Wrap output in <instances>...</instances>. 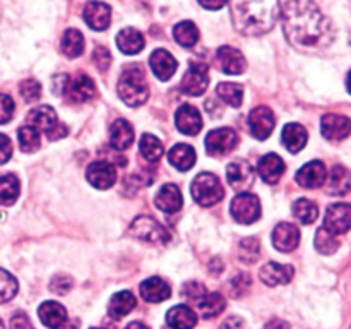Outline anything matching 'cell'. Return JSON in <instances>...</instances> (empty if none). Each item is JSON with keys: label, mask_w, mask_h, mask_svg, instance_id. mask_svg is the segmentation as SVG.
<instances>
[{"label": "cell", "mask_w": 351, "mask_h": 329, "mask_svg": "<svg viewBox=\"0 0 351 329\" xmlns=\"http://www.w3.org/2000/svg\"><path fill=\"white\" fill-rule=\"evenodd\" d=\"M280 16L288 40L300 47H322L331 43L335 29L314 2L280 3Z\"/></svg>", "instance_id": "cell-1"}, {"label": "cell", "mask_w": 351, "mask_h": 329, "mask_svg": "<svg viewBox=\"0 0 351 329\" xmlns=\"http://www.w3.org/2000/svg\"><path fill=\"white\" fill-rule=\"evenodd\" d=\"M232 21L237 31L245 36L269 33L280 16L278 2H232Z\"/></svg>", "instance_id": "cell-2"}, {"label": "cell", "mask_w": 351, "mask_h": 329, "mask_svg": "<svg viewBox=\"0 0 351 329\" xmlns=\"http://www.w3.org/2000/svg\"><path fill=\"white\" fill-rule=\"evenodd\" d=\"M117 91L129 106H141L146 101L149 89H147L146 72L141 69V65H127L123 69Z\"/></svg>", "instance_id": "cell-3"}, {"label": "cell", "mask_w": 351, "mask_h": 329, "mask_svg": "<svg viewBox=\"0 0 351 329\" xmlns=\"http://www.w3.org/2000/svg\"><path fill=\"white\" fill-rule=\"evenodd\" d=\"M27 125L38 132H45L50 141L62 139L67 136V127L62 125L57 119V113L51 106H38L27 115Z\"/></svg>", "instance_id": "cell-4"}, {"label": "cell", "mask_w": 351, "mask_h": 329, "mask_svg": "<svg viewBox=\"0 0 351 329\" xmlns=\"http://www.w3.org/2000/svg\"><path fill=\"white\" fill-rule=\"evenodd\" d=\"M192 197L195 199V202L201 206H215L216 202H219L225 195V191H223V185L219 182V178L213 173H199L197 177L194 178L191 185Z\"/></svg>", "instance_id": "cell-5"}, {"label": "cell", "mask_w": 351, "mask_h": 329, "mask_svg": "<svg viewBox=\"0 0 351 329\" xmlns=\"http://www.w3.org/2000/svg\"><path fill=\"white\" fill-rule=\"evenodd\" d=\"M230 212H232L233 219L243 225H250V223L257 221L261 218V201L257 195L243 192L239 194L232 201L230 206Z\"/></svg>", "instance_id": "cell-6"}, {"label": "cell", "mask_w": 351, "mask_h": 329, "mask_svg": "<svg viewBox=\"0 0 351 329\" xmlns=\"http://www.w3.org/2000/svg\"><path fill=\"white\" fill-rule=\"evenodd\" d=\"M130 233L136 239L147 243H167L170 239L167 230L149 216H139V218L134 219L132 225H130Z\"/></svg>", "instance_id": "cell-7"}, {"label": "cell", "mask_w": 351, "mask_h": 329, "mask_svg": "<svg viewBox=\"0 0 351 329\" xmlns=\"http://www.w3.org/2000/svg\"><path fill=\"white\" fill-rule=\"evenodd\" d=\"M322 228L335 236L348 232L351 228V204L338 202V204L329 206L328 211H326Z\"/></svg>", "instance_id": "cell-8"}, {"label": "cell", "mask_w": 351, "mask_h": 329, "mask_svg": "<svg viewBox=\"0 0 351 329\" xmlns=\"http://www.w3.org/2000/svg\"><path fill=\"white\" fill-rule=\"evenodd\" d=\"M239 144V136L233 129L221 127V129L211 130L206 137V149L211 156H225L233 151Z\"/></svg>", "instance_id": "cell-9"}, {"label": "cell", "mask_w": 351, "mask_h": 329, "mask_svg": "<svg viewBox=\"0 0 351 329\" xmlns=\"http://www.w3.org/2000/svg\"><path fill=\"white\" fill-rule=\"evenodd\" d=\"M209 86L208 65L202 62H192L182 79V91L189 96H201Z\"/></svg>", "instance_id": "cell-10"}, {"label": "cell", "mask_w": 351, "mask_h": 329, "mask_svg": "<svg viewBox=\"0 0 351 329\" xmlns=\"http://www.w3.org/2000/svg\"><path fill=\"white\" fill-rule=\"evenodd\" d=\"M321 132L331 143L345 141L351 134V119L338 113H328L321 120Z\"/></svg>", "instance_id": "cell-11"}, {"label": "cell", "mask_w": 351, "mask_h": 329, "mask_svg": "<svg viewBox=\"0 0 351 329\" xmlns=\"http://www.w3.org/2000/svg\"><path fill=\"white\" fill-rule=\"evenodd\" d=\"M95 82L89 75L79 74L75 77H69L67 84H65L62 96H67L69 101L72 103H84L95 96Z\"/></svg>", "instance_id": "cell-12"}, {"label": "cell", "mask_w": 351, "mask_h": 329, "mask_svg": "<svg viewBox=\"0 0 351 329\" xmlns=\"http://www.w3.org/2000/svg\"><path fill=\"white\" fill-rule=\"evenodd\" d=\"M274 115L267 106H256L249 115L250 132L256 139L264 141L271 136L274 130Z\"/></svg>", "instance_id": "cell-13"}, {"label": "cell", "mask_w": 351, "mask_h": 329, "mask_svg": "<svg viewBox=\"0 0 351 329\" xmlns=\"http://www.w3.org/2000/svg\"><path fill=\"white\" fill-rule=\"evenodd\" d=\"M254 178H256V171H254V168L249 163L233 161L226 168V180H228L230 187L237 192H242L243 194L254 184Z\"/></svg>", "instance_id": "cell-14"}, {"label": "cell", "mask_w": 351, "mask_h": 329, "mask_svg": "<svg viewBox=\"0 0 351 329\" xmlns=\"http://www.w3.org/2000/svg\"><path fill=\"white\" fill-rule=\"evenodd\" d=\"M88 182L96 188H110L117 182V170L112 163L108 161H95L88 167L86 171Z\"/></svg>", "instance_id": "cell-15"}, {"label": "cell", "mask_w": 351, "mask_h": 329, "mask_svg": "<svg viewBox=\"0 0 351 329\" xmlns=\"http://www.w3.org/2000/svg\"><path fill=\"white\" fill-rule=\"evenodd\" d=\"M175 123L185 136H197L202 129V117L195 106L182 105L175 113Z\"/></svg>", "instance_id": "cell-16"}, {"label": "cell", "mask_w": 351, "mask_h": 329, "mask_svg": "<svg viewBox=\"0 0 351 329\" xmlns=\"http://www.w3.org/2000/svg\"><path fill=\"white\" fill-rule=\"evenodd\" d=\"M300 243V230L293 223H280L273 230V245L280 252H293Z\"/></svg>", "instance_id": "cell-17"}, {"label": "cell", "mask_w": 351, "mask_h": 329, "mask_svg": "<svg viewBox=\"0 0 351 329\" xmlns=\"http://www.w3.org/2000/svg\"><path fill=\"white\" fill-rule=\"evenodd\" d=\"M326 178H328V170H326L324 163L317 160L308 161L307 164H304L297 171L298 185H302L305 188L321 187V185L326 184Z\"/></svg>", "instance_id": "cell-18"}, {"label": "cell", "mask_w": 351, "mask_h": 329, "mask_svg": "<svg viewBox=\"0 0 351 329\" xmlns=\"http://www.w3.org/2000/svg\"><path fill=\"white\" fill-rule=\"evenodd\" d=\"M158 209L167 215H173V212L180 211L182 206H184V197H182V192L177 185L167 184L158 191L156 197H154Z\"/></svg>", "instance_id": "cell-19"}, {"label": "cell", "mask_w": 351, "mask_h": 329, "mask_svg": "<svg viewBox=\"0 0 351 329\" xmlns=\"http://www.w3.org/2000/svg\"><path fill=\"white\" fill-rule=\"evenodd\" d=\"M218 58V65L225 74L239 75L245 71V58H243L242 51H239L233 47H221L216 53Z\"/></svg>", "instance_id": "cell-20"}, {"label": "cell", "mask_w": 351, "mask_h": 329, "mask_svg": "<svg viewBox=\"0 0 351 329\" xmlns=\"http://www.w3.org/2000/svg\"><path fill=\"white\" fill-rule=\"evenodd\" d=\"M177 60L173 58V55L167 50H154L149 57V67L154 72L158 79L161 81H168V79L173 77L175 71H177Z\"/></svg>", "instance_id": "cell-21"}, {"label": "cell", "mask_w": 351, "mask_h": 329, "mask_svg": "<svg viewBox=\"0 0 351 329\" xmlns=\"http://www.w3.org/2000/svg\"><path fill=\"white\" fill-rule=\"evenodd\" d=\"M40 321L50 329H62L67 324V310L58 302H43L38 308Z\"/></svg>", "instance_id": "cell-22"}, {"label": "cell", "mask_w": 351, "mask_h": 329, "mask_svg": "<svg viewBox=\"0 0 351 329\" xmlns=\"http://www.w3.org/2000/svg\"><path fill=\"white\" fill-rule=\"evenodd\" d=\"M84 21L91 29L105 31L112 21V9L101 2H91L84 9Z\"/></svg>", "instance_id": "cell-23"}, {"label": "cell", "mask_w": 351, "mask_h": 329, "mask_svg": "<svg viewBox=\"0 0 351 329\" xmlns=\"http://www.w3.org/2000/svg\"><path fill=\"white\" fill-rule=\"evenodd\" d=\"M257 171H259V177L266 184H278L285 173V161L278 154L269 153L261 158L259 164H257Z\"/></svg>", "instance_id": "cell-24"}, {"label": "cell", "mask_w": 351, "mask_h": 329, "mask_svg": "<svg viewBox=\"0 0 351 329\" xmlns=\"http://www.w3.org/2000/svg\"><path fill=\"white\" fill-rule=\"evenodd\" d=\"M141 295L146 302L149 304H160V302H165L170 298L171 295V288L168 287V283L161 278H149V280L143 281L141 283Z\"/></svg>", "instance_id": "cell-25"}, {"label": "cell", "mask_w": 351, "mask_h": 329, "mask_svg": "<svg viewBox=\"0 0 351 329\" xmlns=\"http://www.w3.org/2000/svg\"><path fill=\"white\" fill-rule=\"evenodd\" d=\"M134 143V127L127 120L119 119L110 125V146L117 151H125Z\"/></svg>", "instance_id": "cell-26"}, {"label": "cell", "mask_w": 351, "mask_h": 329, "mask_svg": "<svg viewBox=\"0 0 351 329\" xmlns=\"http://www.w3.org/2000/svg\"><path fill=\"white\" fill-rule=\"evenodd\" d=\"M293 267L287 266V264L278 263H267L261 269V280L267 284V287H278V284H287L293 278Z\"/></svg>", "instance_id": "cell-27"}, {"label": "cell", "mask_w": 351, "mask_h": 329, "mask_svg": "<svg viewBox=\"0 0 351 329\" xmlns=\"http://www.w3.org/2000/svg\"><path fill=\"white\" fill-rule=\"evenodd\" d=\"M351 188V173L348 168L336 164L326 178V191L331 195H345Z\"/></svg>", "instance_id": "cell-28"}, {"label": "cell", "mask_w": 351, "mask_h": 329, "mask_svg": "<svg viewBox=\"0 0 351 329\" xmlns=\"http://www.w3.org/2000/svg\"><path fill=\"white\" fill-rule=\"evenodd\" d=\"M144 45H146L144 36L141 34V31L134 29V27H125V29H122L117 34V47L125 55L139 53L144 48Z\"/></svg>", "instance_id": "cell-29"}, {"label": "cell", "mask_w": 351, "mask_h": 329, "mask_svg": "<svg viewBox=\"0 0 351 329\" xmlns=\"http://www.w3.org/2000/svg\"><path fill=\"white\" fill-rule=\"evenodd\" d=\"M167 324L171 329H194L197 324V315L187 305H177L168 310Z\"/></svg>", "instance_id": "cell-30"}, {"label": "cell", "mask_w": 351, "mask_h": 329, "mask_svg": "<svg viewBox=\"0 0 351 329\" xmlns=\"http://www.w3.org/2000/svg\"><path fill=\"white\" fill-rule=\"evenodd\" d=\"M168 160H170V163L173 164L177 170L187 171L194 167L197 156H195L194 147L189 146V144H175V146L168 151Z\"/></svg>", "instance_id": "cell-31"}, {"label": "cell", "mask_w": 351, "mask_h": 329, "mask_svg": "<svg viewBox=\"0 0 351 329\" xmlns=\"http://www.w3.org/2000/svg\"><path fill=\"white\" fill-rule=\"evenodd\" d=\"M283 144L290 153H298L305 147L307 144V130L305 127H302L300 123H287L283 129Z\"/></svg>", "instance_id": "cell-32"}, {"label": "cell", "mask_w": 351, "mask_h": 329, "mask_svg": "<svg viewBox=\"0 0 351 329\" xmlns=\"http://www.w3.org/2000/svg\"><path fill=\"white\" fill-rule=\"evenodd\" d=\"M136 307V297L130 291H119V293L113 295L110 298L108 304V314L112 315L113 319H122L125 317L129 312L134 310Z\"/></svg>", "instance_id": "cell-33"}, {"label": "cell", "mask_w": 351, "mask_h": 329, "mask_svg": "<svg viewBox=\"0 0 351 329\" xmlns=\"http://www.w3.org/2000/svg\"><path fill=\"white\" fill-rule=\"evenodd\" d=\"M21 184L19 178L14 173H7L0 177V206H10L19 197Z\"/></svg>", "instance_id": "cell-34"}, {"label": "cell", "mask_w": 351, "mask_h": 329, "mask_svg": "<svg viewBox=\"0 0 351 329\" xmlns=\"http://www.w3.org/2000/svg\"><path fill=\"white\" fill-rule=\"evenodd\" d=\"M84 50V36L77 29H67L62 36V51L65 57L75 58Z\"/></svg>", "instance_id": "cell-35"}, {"label": "cell", "mask_w": 351, "mask_h": 329, "mask_svg": "<svg viewBox=\"0 0 351 329\" xmlns=\"http://www.w3.org/2000/svg\"><path fill=\"white\" fill-rule=\"evenodd\" d=\"M173 38L182 47H194L199 41V29L192 21H182L173 27Z\"/></svg>", "instance_id": "cell-36"}, {"label": "cell", "mask_w": 351, "mask_h": 329, "mask_svg": "<svg viewBox=\"0 0 351 329\" xmlns=\"http://www.w3.org/2000/svg\"><path fill=\"white\" fill-rule=\"evenodd\" d=\"M139 149L141 154L144 156V160L151 161V163H156V161H160L161 156H163V144H161V141L158 139L156 136H153V134H144V136L141 137Z\"/></svg>", "instance_id": "cell-37"}, {"label": "cell", "mask_w": 351, "mask_h": 329, "mask_svg": "<svg viewBox=\"0 0 351 329\" xmlns=\"http://www.w3.org/2000/svg\"><path fill=\"white\" fill-rule=\"evenodd\" d=\"M197 305L201 314L204 315L206 319H211V317H216V315H219L223 310H225L226 302L219 293H206Z\"/></svg>", "instance_id": "cell-38"}, {"label": "cell", "mask_w": 351, "mask_h": 329, "mask_svg": "<svg viewBox=\"0 0 351 329\" xmlns=\"http://www.w3.org/2000/svg\"><path fill=\"white\" fill-rule=\"evenodd\" d=\"M216 95L235 108H239L243 101V88L235 82H219L218 88H216Z\"/></svg>", "instance_id": "cell-39"}, {"label": "cell", "mask_w": 351, "mask_h": 329, "mask_svg": "<svg viewBox=\"0 0 351 329\" xmlns=\"http://www.w3.org/2000/svg\"><path fill=\"white\" fill-rule=\"evenodd\" d=\"M293 215L300 219L304 225H312L319 216V208L311 199H298L293 204Z\"/></svg>", "instance_id": "cell-40"}, {"label": "cell", "mask_w": 351, "mask_h": 329, "mask_svg": "<svg viewBox=\"0 0 351 329\" xmlns=\"http://www.w3.org/2000/svg\"><path fill=\"white\" fill-rule=\"evenodd\" d=\"M17 139L24 153H34L40 147V132L29 125H24L17 130Z\"/></svg>", "instance_id": "cell-41"}, {"label": "cell", "mask_w": 351, "mask_h": 329, "mask_svg": "<svg viewBox=\"0 0 351 329\" xmlns=\"http://www.w3.org/2000/svg\"><path fill=\"white\" fill-rule=\"evenodd\" d=\"M17 293V280L5 269H0V304L12 300Z\"/></svg>", "instance_id": "cell-42"}, {"label": "cell", "mask_w": 351, "mask_h": 329, "mask_svg": "<svg viewBox=\"0 0 351 329\" xmlns=\"http://www.w3.org/2000/svg\"><path fill=\"white\" fill-rule=\"evenodd\" d=\"M338 247L339 243L335 235L328 233L324 228L317 230V235H315V249H317L319 252L329 256V254H335L336 250H338Z\"/></svg>", "instance_id": "cell-43"}, {"label": "cell", "mask_w": 351, "mask_h": 329, "mask_svg": "<svg viewBox=\"0 0 351 329\" xmlns=\"http://www.w3.org/2000/svg\"><path fill=\"white\" fill-rule=\"evenodd\" d=\"M19 93L21 96H23L24 101L34 103L38 101L41 96V84L38 81H34V79H26V81L21 82Z\"/></svg>", "instance_id": "cell-44"}, {"label": "cell", "mask_w": 351, "mask_h": 329, "mask_svg": "<svg viewBox=\"0 0 351 329\" xmlns=\"http://www.w3.org/2000/svg\"><path fill=\"white\" fill-rule=\"evenodd\" d=\"M259 256V240L257 239H245L240 242V259L245 263H254Z\"/></svg>", "instance_id": "cell-45"}, {"label": "cell", "mask_w": 351, "mask_h": 329, "mask_svg": "<svg viewBox=\"0 0 351 329\" xmlns=\"http://www.w3.org/2000/svg\"><path fill=\"white\" fill-rule=\"evenodd\" d=\"M182 293H184L185 298H189V300L192 302H201V298L204 297L208 291H206L204 284L197 283V281H191V283H187L184 287V290H182Z\"/></svg>", "instance_id": "cell-46"}, {"label": "cell", "mask_w": 351, "mask_h": 329, "mask_svg": "<svg viewBox=\"0 0 351 329\" xmlns=\"http://www.w3.org/2000/svg\"><path fill=\"white\" fill-rule=\"evenodd\" d=\"M72 288V278L65 276V274H57L51 278L50 290L57 295H65Z\"/></svg>", "instance_id": "cell-47"}, {"label": "cell", "mask_w": 351, "mask_h": 329, "mask_svg": "<svg viewBox=\"0 0 351 329\" xmlns=\"http://www.w3.org/2000/svg\"><path fill=\"white\" fill-rule=\"evenodd\" d=\"M14 115V101L10 96L0 95V125L9 122Z\"/></svg>", "instance_id": "cell-48"}, {"label": "cell", "mask_w": 351, "mask_h": 329, "mask_svg": "<svg viewBox=\"0 0 351 329\" xmlns=\"http://www.w3.org/2000/svg\"><path fill=\"white\" fill-rule=\"evenodd\" d=\"M12 156V143L7 136L0 134V164L7 163Z\"/></svg>", "instance_id": "cell-49"}, {"label": "cell", "mask_w": 351, "mask_h": 329, "mask_svg": "<svg viewBox=\"0 0 351 329\" xmlns=\"http://www.w3.org/2000/svg\"><path fill=\"white\" fill-rule=\"evenodd\" d=\"M95 62L98 64V67L101 69H106L110 65V53L106 48H98V50L95 51Z\"/></svg>", "instance_id": "cell-50"}, {"label": "cell", "mask_w": 351, "mask_h": 329, "mask_svg": "<svg viewBox=\"0 0 351 329\" xmlns=\"http://www.w3.org/2000/svg\"><path fill=\"white\" fill-rule=\"evenodd\" d=\"M12 329H33L29 324V319L24 314H16L12 319Z\"/></svg>", "instance_id": "cell-51"}, {"label": "cell", "mask_w": 351, "mask_h": 329, "mask_svg": "<svg viewBox=\"0 0 351 329\" xmlns=\"http://www.w3.org/2000/svg\"><path fill=\"white\" fill-rule=\"evenodd\" d=\"M221 329H243V321L237 317V315H232V317H228L223 322Z\"/></svg>", "instance_id": "cell-52"}, {"label": "cell", "mask_w": 351, "mask_h": 329, "mask_svg": "<svg viewBox=\"0 0 351 329\" xmlns=\"http://www.w3.org/2000/svg\"><path fill=\"white\" fill-rule=\"evenodd\" d=\"M228 3L226 2H219V3H208V2H201V7L204 9H221V7H226Z\"/></svg>", "instance_id": "cell-53"}, {"label": "cell", "mask_w": 351, "mask_h": 329, "mask_svg": "<svg viewBox=\"0 0 351 329\" xmlns=\"http://www.w3.org/2000/svg\"><path fill=\"white\" fill-rule=\"evenodd\" d=\"M288 324H285V322L281 321H273L271 324H267L266 329H287Z\"/></svg>", "instance_id": "cell-54"}, {"label": "cell", "mask_w": 351, "mask_h": 329, "mask_svg": "<svg viewBox=\"0 0 351 329\" xmlns=\"http://www.w3.org/2000/svg\"><path fill=\"white\" fill-rule=\"evenodd\" d=\"M125 329H149L147 326H144L143 322H130Z\"/></svg>", "instance_id": "cell-55"}, {"label": "cell", "mask_w": 351, "mask_h": 329, "mask_svg": "<svg viewBox=\"0 0 351 329\" xmlns=\"http://www.w3.org/2000/svg\"><path fill=\"white\" fill-rule=\"evenodd\" d=\"M62 329H77V321L71 322V324H65Z\"/></svg>", "instance_id": "cell-56"}, {"label": "cell", "mask_w": 351, "mask_h": 329, "mask_svg": "<svg viewBox=\"0 0 351 329\" xmlns=\"http://www.w3.org/2000/svg\"><path fill=\"white\" fill-rule=\"evenodd\" d=\"M346 88H348V93L351 95V71L348 72V77H346Z\"/></svg>", "instance_id": "cell-57"}, {"label": "cell", "mask_w": 351, "mask_h": 329, "mask_svg": "<svg viewBox=\"0 0 351 329\" xmlns=\"http://www.w3.org/2000/svg\"><path fill=\"white\" fill-rule=\"evenodd\" d=\"M0 329H3V324H2V321H0Z\"/></svg>", "instance_id": "cell-58"}, {"label": "cell", "mask_w": 351, "mask_h": 329, "mask_svg": "<svg viewBox=\"0 0 351 329\" xmlns=\"http://www.w3.org/2000/svg\"><path fill=\"white\" fill-rule=\"evenodd\" d=\"M350 43H351V33H350Z\"/></svg>", "instance_id": "cell-59"}, {"label": "cell", "mask_w": 351, "mask_h": 329, "mask_svg": "<svg viewBox=\"0 0 351 329\" xmlns=\"http://www.w3.org/2000/svg\"><path fill=\"white\" fill-rule=\"evenodd\" d=\"M93 329H101V328H93Z\"/></svg>", "instance_id": "cell-60"}, {"label": "cell", "mask_w": 351, "mask_h": 329, "mask_svg": "<svg viewBox=\"0 0 351 329\" xmlns=\"http://www.w3.org/2000/svg\"><path fill=\"white\" fill-rule=\"evenodd\" d=\"M350 329H351V328H350Z\"/></svg>", "instance_id": "cell-61"}]
</instances>
